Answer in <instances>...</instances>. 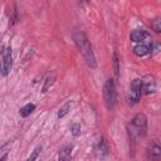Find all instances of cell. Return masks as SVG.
I'll return each mask as SVG.
<instances>
[{"instance_id":"1","label":"cell","mask_w":161,"mask_h":161,"mask_svg":"<svg viewBox=\"0 0 161 161\" xmlns=\"http://www.w3.org/2000/svg\"><path fill=\"white\" fill-rule=\"evenodd\" d=\"M73 39H74V43H75L77 48L79 49L80 54L83 55L86 63L88 64V67H91L92 69H94L97 67V62H96L93 48H92V45H91L87 35L83 31H75L73 34Z\"/></svg>"},{"instance_id":"2","label":"cell","mask_w":161,"mask_h":161,"mask_svg":"<svg viewBox=\"0 0 161 161\" xmlns=\"http://www.w3.org/2000/svg\"><path fill=\"white\" fill-rule=\"evenodd\" d=\"M146 131H147V118H146V116L142 114V113L136 114L132 118L131 123L128 125V133H130L131 138L135 140V138H138V137H145Z\"/></svg>"},{"instance_id":"3","label":"cell","mask_w":161,"mask_h":161,"mask_svg":"<svg viewBox=\"0 0 161 161\" xmlns=\"http://www.w3.org/2000/svg\"><path fill=\"white\" fill-rule=\"evenodd\" d=\"M103 98H104V103L107 106L108 109H112L116 104L117 101V92H116V84L113 79H108L106 80L104 86H103Z\"/></svg>"},{"instance_id":"4","label":"cell","mask_w":161,"mask_h":161,"mask_svg":"<svg viewBox=\"0 0 161 161\" xmlns=\"http://www.w3.org/2000/svg\"><path fill=\"white\" fill-rule=\"evenodd\" d=\"M145 161H161V141L153 140L146 148Z\"/></svg>"},{"instance_id":"5","label":"cell","mask_w":161,"mask_h":161,"mask_svg":"<svg viewBox=\"0 0 161 161\" xmlns=\"http://www.w3.org/2000/svg\"><path fill=\"white\" fill-rule=\"evenodd\" d=\"M13 67V53H11V48L8 47L3 50V65H1V74L3 77H6Z\"/></svg>"},{"instance_id":"6","label":"cell","mask_w":161,"mask_h":161,"mask_svg":"<svg viewBox=\"0 0 161 161\" xmlns=\"http://www.w3.org/2000/svg\"><path fill=\"white\" fill-rule=\"evenodd\" d=\"M141 89L145 94H151L156 91V79L153 75L147 74L141 79Z\"/></svg>"},{"instance_id":"7","label":"cell","mask_w":161,"mask_h":161,"mask_svg":"<svg viewBox=\"0 0 161 161\" xmlns=\"http://www.w3.org/2000/svg\"><path fill=\"white\" fill-rule=\"evenodd\" d=\"M141 79H133L132 83H131V93H130V103L131 104H135L140 101V97H141Z\"/></svg>"},{"instance_id":"8","label":"cell","mask_w":161,"mask_h":161,"mask_svg":"<svg viewBox=\"0 0 161 161\" xmlns=\"http://www.w3.org/2000/svg\"><path fill=\"white\" fill-rule=\"evenodd\" d=\"M108 151H109V148H108V143H107L106 138H104V137H101V138L97 141L96 146H94V152H96V155H97L98 157H104V156L108 155Z\"/></svg>"},{"instance_id":"9","label":"cell","mask_w":161,"mask_h":161,"mask_svg":"<svg viewBox=\"0 0 161 161\" xmlns=\"http://www.w3.org/2000/svg\"><path fill=\"white\" fill-rule=\"evenodd\" d=\"M147 36H148V33H147L146 30H143V29H136V30H133V31L131 33V35H130L131 40H132V42H136V43H140V42L145 40Z\"/></svg>"},{"instance_id":"10","label":"cell","mask_w":161,"mask_h":161,"mask_svg":"<svg viewBox=\"0 0 161 161\" xmlns=\"http://www.w3.org/2000/svg\"><path fill=\"white\" fill-rule=\"evenodd\" d=\"M72 151H73V146L72 145H67L64 146L58 156V161H69L72 157Z\"/></svg>"},{"instance_id":"11","label":"cell","mask_w":161,"mask_h":161,"mask_svg":"<svg viewBox=\"0 0 161 161\" xmlns=\"http://www.w3.org/2000/svg\"><path fill=\"white\" fill-rule=\"evenodd\" d=\"M133 53H135L137 57L147 55V54L150 53V47L146 45V44H137V45L133 48Z\"/></svg>"},{"instance_id":"12","label":"cell","mask_w":161,"mask_h":161,"mask_svg":"<svg viewBox=\"0 0 161 161\" xmlns=\"http://www.w3.org/2000/svg\"><path fill=\"white\" fill-rule=\"evenodd\" d=\"M34 109H35V104L28 103V104H25L24 107L20 108V116H21V117H28L30 113H33Z\"/></svg>"},{"instance_id":"13","label":"cell","mask_w":161,"mask_h":161,"mask_svg":"<svg viewBox=\"0 0 161 161\" xmlns=\"http://www.w3.org/2000/svg\"><path fill=\"white\" fill-rule=\"evenodd\" d=\"M54 82H55V75H49V77L45 79V83H44V86H43V88H42V92H43V93H47L48 89L54 84Z\"/></svg>"},{"instance_id":"14","label":"cell","mask_w":161,"mask_h":161,"mask_svg":"<svg viewBox=\"0 0 161 161\" xmlns=\"http://www.w3.org/2000/svg\"><path fill=\"white\" fill-rule=\"evenodd\" d=\"M70 107H72V102H67L63 107H60V108H59V111H58V118L64 117V116L70 111Z\"/></svg>"},{"instance_id":"15","label":"cell","mask_w":161,"mask_h":161,"mask_svg":"<svg viewBox=\"0 0 161 161\" xmlns=\"http://www.w3.org/2000/svg\"><path fill=\"white\" fill-rule=\"evenodd\" d=\"M152 29L156 31V33H161V18H155L152 20Z\"/></svg>"},{"instance_id":"16","label":"cell","mask_w":161,"mask_h":161,"mask_svg":"<svg viewBox=\"0 0 161 161\" xmlns=\"http://www.w3.org/2000/svg\"><path fill=\"white\" fill-rule=\"evenodd\" d=\"M40 151H42V147H40V146H38V147L31 152V155L28 157V160H26V161H35V160L38 158V156H39Z\"/></svg>"},{"instance_id":"17","label":"cell","mask_w":161,"mask_h":161,"mask_svg":"<svg viewBox=\"0 0 161 161\" xmlns=\"http://www.w3.org/2000/svg\"><path fill=\"white\" fill-rule=\"evenodd\" d=\"M70 131H72L73 136H79L80 135V126L78 123H72L70 125Z\"/></svg>"},{"instance_id":"18","label":"cell","mask_w":161,"mask_h":161,"mask_svg":"<svg viewBox=\"0 0 161 161\" xmlns=\"http://www.w3.org/2000/svg\"><path fill=\"white\" fill-rule=\"evenodd\" d=\"M113 64H114V73L116 75H118V58H117V53H113Z\"/></svg>"}]
</instances>
